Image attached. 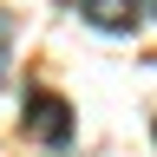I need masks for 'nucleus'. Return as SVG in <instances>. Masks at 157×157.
<instances>
[{
    "instance_id": "1",
    "label": "nucleus",
    "mask_w": 157,
    "mask_h": 157,
    "mask_svg": "<svg viewBox=\"0 0 157 157\" xmlns=\"http://www.w3.org/2000/svg\"><path fill=\"white\" fill-rule=\"evenodd\" d=\"M26 131L39 137V144H66L72 137V105L52 98V92H33L26 98Z\"/></svg>"
},
{
    "instance_id": "2",
    "label": "nucleus",
    "mask_w": 157,
    "mask_h": 157,
    "mask_svg": "<svg viewBox=\"0 0 157 157\" xmlns=\"http://www.w3.org/2000/svg\"><path fill=\"white\" fill-rule=\"evenodd\" d=\"M131 7L137 0H78V13H85L98 33H131V20H137Z\"/></svg>"
},
{
    "instance_id": "3",
    "label": "nucleus",
    "mask_w": 157,
    "mask_h": 157,
    "mask_svg": "<svg viewBox=\"0 0 157 157\" xmlns=\"http://www.w3.org/2000/svg\"><path fill=\"white\" fill-rule=\"evenodd\" d=\"M7 39H13V13L0 7V85H7Z\"/></svg>"
}]
</instances>
